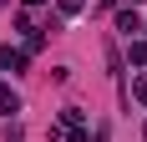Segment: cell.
Here are the masks:
<instances>
[{
	"mask_svg": "<svg viewBox=\"0 0 147 142\" xmlns=\"http://www.w3.org/2000/svg\"><path fill=\"white\" fill-rule=\"evenodd\" d=\"M0 71H26V51H15V46H0Z\"/></svg>",
	"mask_w": 147,
	"mask_h": 142,
	"instance_id": "6da1fadb",
	"label": "cell"
},
{
	"mask_svg": "<svg viewBox=\"0 0 147 142\" xmlns=\"http://www.w3.org/2000/svg\"><path fill=\"white\" fill-rule=\"evenodd\" d=\"M117 30L137 36V30H142V15H137V10H117Z\"/></svg>",
	"mask_w": 147,
	"mask_h": 142,
	"instance_id": "7a4b0ae2",
	"label": "cell"
},
{
	"mask_svg": "<svg viewBox=\"0 0 147 142\" xmlns=\"http://www.w3.org/2000/svg\"><path fill=\"white\" fill-rule=\"evenodd\" d=\"M10 112H20V97H15L10 86L0 81V117H10Z\"/></svg>",
	"mask_w": 147,
	"mask_h": 142,
	"instance_id": "3957f363",
	"label": "cell"
},
{
	"mask_svg": "<svg viewBox=\"0 0 147 142\" xmlns=\"http://www.w3.org/2000/svg\"><path fill=\"white\" fill-rule=\"evenodd\" d=\"M81 5H86V0H56V10H61V15H81Z\"/></svg>",
	"mask_w": 147,
	"mask_h": 142,
	"instance_id": "277c9868",
	"label": "cell"
},
{
	"mask_svg": "<svg viewBox=\"0 0 147 142\" xmlns=\"http://www.w3.org/2000/svg\"><path fill=\"white\" fill-rule=\"evenodd\" d=\"M132 61H137V66H147V41H132Z\"/></svg>",
	"mask_w": 147,
	"mask_h": 142,
	"instance_id": "5b68a950",
	"label": "cell"
},
{
	"mask_svg": "<svg viewBox=\"0 0 147 142\" xmlns=\"http://www.w3.org/2000/svg\"><path fill=\"white\" fill-rule=\"evenodd\" d=\"M132 97H137V101H147V76H137V81H132Z\"/></svg>",
	"mask_w": 147,
	"mask_h": 142,
	"instance_id": "8992f818",
	"label": "cell"
},
{
	"mask_svg": "<svg viewBox=\"0 0 147 142\" xmlns=\"http://www.w3.org/2000/svg\"><path fill=\"white\" fill-rule=\"evenodd\" d=\"M91 142H112V132H107V127H96V137H91Z\"/></svg>",
	"mask_w": 147,
	"mask_h": 142,
	"instance_id": "52a82bcc",
	"label": "cell"
},
{
	"mask_svg": "<svg viewBox=\"0 0 147 142\" xmlns=\"http://www.w3.org/2000/svg\"><path fill=\"white\" fill-rule=\"evenodd\" d=\"M26 5H46V0H26Z\"/></svg>",
	"mask_w": 147,
	"mask_h": 142,
	"instance_id": "ba28073f",
	"label": "cell"
},
{
	"mask_svg": "<svg viewBox=\"0 0 147 142\" xmlns=\"http://www.w3.org/2000/svg\"><path fill=\"white\" fill-rule=\"evenodd\" d=\"M142 30H147V26H142Z\"/></svg>",
	"mask_w": 147,
	"mask_h": 142,
	"instance_id": "9c48e42d",
	"label": "cell"
}]
</instances>
